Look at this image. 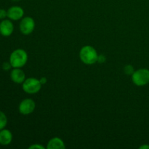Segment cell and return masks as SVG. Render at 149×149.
<instances>
[{"instance_id":"obj_1","label":"cell","mask_w":149,"mask_h":149,"mask_svg":"<svg viewBox=\"0 0 149 149\" xmlns=\"http://www.w3.org/2000/svg\"><path fill=\"white\" fill-rule=\"evenodd\" d=\"M79 58L86 65H93L97 61L98 55L93 47L87 45L83 47L80 50Z\"/></svg>"},{"instance_id":"obj_2","label":"cell","mask_w":149,"mask_h":149,"mask_svg":"<svg viewBox=\"0 0 149 149\" xmlns=\"http://www.w3.org/2000/svg\"><path fill=\"white\" fill-rule=\"evenodd\" d=\"M28 61V54L24 49H17L10 56V63L13 68H22Z\"/></svg>"},{"instance_id":"obj_3","label":"cell","mask_w":149,"mask_h":149,"mask_svg":"<svg viewBox=\"0 0 149 149\" xmlns=\"http://www.w3.org/2000/svg\"><path fill=\"white\" fill-rule=\"evenodd\" d=\"M132 82L138 87H143L149 83V70L147 68H141L132 75Z\"/></svg>"},{"instance_id":"obj_4","label":"cell","mask_w":149,"mask_h":149,"mask_svg":"<svg viewBox=\"0 0 149 149\" xmlns=\"http://www.w3.org/2000/svg\"><path fill=\"white\" fill-rule=\"evenodd\" d=\"M42 85V84H41L39 79L31 77V78L26 79V80L23 82L22 87L25 93L33 95L40 91Z\"/></svg>"},{"instance_id":"obj_5","label":"cell","mask_w":149,"mask_h":149,"mask_svg":"<svg viewBox=\"0 0 149 149\" xmlns=\"http://www.w3.org/2000/svg\"><path fill=\"white\" fill-rule=\"evenodd\" d=\"M35 22L32 17H25L20 23V30L23 34L29 35L34 31Z\"/></svg>"},{"instance_id":"obj_6","label":"cell","mask_w":149,"mask_h":149,"mask_svg":"<svg viewBox=\"0 0 149 149\" xmlns=\"http://www.w3.org/2000/svg\"><path fill=\"white\" fill-rule=\"evenodd\" d=\"M36 108L34 100L30 98L24 99L19 105V111L23 115H29L33 113Z\"/></svg>"},{"instance_id":"obj_7","label":"cell","mask_w":149,"mask_h":149,"mask_svg":"<svg viewBox=\"0 0 149 149\" xmlns=\"http://www.w3.org/2000/svg\"><path fill=\"white\" fill-rule=\"evenodd\" d=\"M24 10L19 6H13L7 10V17L13 20H18L23 17Z\"/></svg>"},{"instance_id":"obj_8","label":"cell","mask_w":149,"mask_h":149,"mask_svg":"<svg viewBox=\"0 0 149 149\" xmlns=\"http://www.w3.org/2000/svg\"><path fill=\"white\" fill-rule=\"evenodd\" d=\"M10 78L16 84H23L26 80V74L20 68H14L10 73Z\"/></svg>"},{"instance_id":"obj_9","label":"cell","mask_w":149,"mask_h":149,"mask_svg":"<svg viewBox=\"0 0 149 149\" xmlns=\"http://www.w3.org/2000/svg\"><path fill=\"white\" fill-rule=\"evenodd\" d=\"M14 31L13 22L10 20H4L0 23V33L4 36H9Z\"/></svg>"},{"instance_id":"obj_10","label":"cell","mask_w":149,"mask_h":149,"mask_svg":"<svg viewBox=\"0 0 149 149\" xmlns=\"http://www.w3.org/2000/svg\"><path fill=\"white\" fill-rule=\"evenodd\" d=\"M13 141V134L9 130L3 129L0 130V144L7 146Z\"/></svg>"},{"instance_id":"obj_11","label":"cell","mask_w":149,"mask_h":149,"mask_svg":"<svg viewBox=\"0 0 149 149\" xmlns=\"http://www.w3.org/2000/svg\"><path fill=\"white\" fill-rule=\"evenodd\" d=\"M47 148L48 149H65V146L63 141L61 138L55 137L49 140Z\"/></svg>"},{"instance_id":"obj_12","label":"cell","mask_w":149,"mask_h":149,"mask_svg":"<svg viewBox=\"0 0 149 149\" xmlns=\"http://www.w3.org/2000/svg\"><path fill=\"white\" fill-rule=\"evenodd\" d=\"M7 124V116L4 112L0 111V130L4 129Z\"/></svg>"},{"instance_id":"obj_13","label":"cell","mask_w":149,"mask_h":149,"mask_svg":"<svg viewBox=\"0 0 149 149\" xmlns=\"http://www.w3.org/2000/svg\"><path fill=\"white\" fill-rule=\"evenodd\" d=\"M124 71H125V74L127 75H132L134 72H135V70H134V67L132 65H127L125 66L124 68Z\"/></svg>"},{"instance_id":"obj_14","label":"cell","mask_w":149,"mask_h":149,"mask_svg":"<svg viewBox=\"0 0 149 149\" xmlns=\"http://www.w3.org/2000/svg\"><path fill=\"white\" fill-rule=\"evenodd\" d=\"M29 149H45V147L43 146L40 145L39 143H35L29 146Z\"/></svg>"},{"instance_id":"obj_15","label":"cell","mask_w":149,"mask_h":149,"mask_svg":"<svg viewBox=\"0 0 149 149\" xmlns=\"http://www.w3.org/2000/svg\"><path fill=\"white\" fill-rule=\"evenodd\" d=\"M12 65L11 64H10V61L9 62H4V63L2 64V68L4 70H5V71H8V70H10V68H11Z\"/></svg>"},{"instance_id":"obj_16","label":"cell","mask_w":149,"mask_h":149,"mask_svg":"<svg viewBox=\"0 0 149 149\" xmlns=\"http://www.w3.org/2000/svg\"><path fill=\"white\" fill-rule=\"evenodd\" d=\"M7 17V11L3 9H0V19H4Z\"/></svg>"},{"instance_id":"obj_17","label":"cell","mask_w":149,"mask_h":149,"mask_svg":"<svg viewBox=\"0 0 149 149\" xmlns=\"http://www.w3.org/2000/svg\"><path fill=\"white\" fill-rule=\"evenodd\" d=\"M106 57L104 56L103 55H98V58H97V62L100 63H103L106 62Z\"/></svg>"},{"instance_id":"obj_18","label":"cell","mask_w":149,"mask_h":149,"mask_svg":"<svg viewBox=\"0 0 149 149\" xmlns=\"http://www.w3.org/2000/svg\"><path fill=\"white\" fill-rule=\"evenodd\" d=\"M39 81H40L41 84H42V85H43V84H46L47 81V79L46 77H42V78H41L40 79H39Z\"/></svg>"},{"instance_id":"obj_19","label":"cell","mask_w":149,"mask_h":149,"mask_svg":"<svg viewBox=\"0 0 149 149\" xmlns=\"http://www.w3.org/2000/svg\"><path fill=\"white\" fill-rule=\"evenodd\" d=\"M141 149H149V146L148 145H143L140 147Z\"/></svg>"},{"instance_id":"obj_20","label":"cell","mask_w":149,"mask_h":149,"mask_svg":"<svg viewBox=\"0 0 149 149\" xmlns=\"http://www.w3.org/2000/svg\"><path fill=\"white\" fill-rule=\"evenodd\" d=\"M13 1H20V0H13Z\"/></svg>"}]
</instances>
